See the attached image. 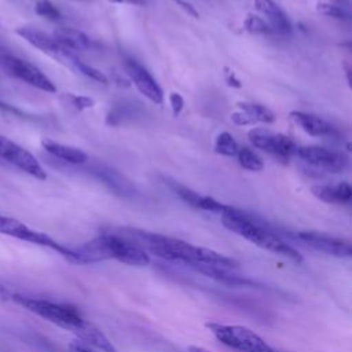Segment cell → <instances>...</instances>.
<instances>
[{
	"mask_svg": "<svg viewBox=\"0 0 352 352\" xmlns=\"http://www.w3.org/2000/svg\"><path fill=\"white\" fill-rule=\"evenodd\" d=\"M243 26L250 33H258V34H276L272 26L261 16L249 14L243 22Z\"/></svg>",
	"mask_w": 352,
	"mask_h": 352,
	"instance_id": "cell-26",
	"label": "cell"
},
{
	"mask_svg": "<svg viewBox=\"0 0 352 352\" xmlns=\"http://www.w3.org/2000/svg\"><path fill=\"white\" fill-rule=\"evenodd\" d=\"M124 66L131 81L144 98L155 104H161L164 102V92L161 87L146 67L133 59H126Z\"/></svg>",
	"mask_w": 352,
	"mask_h": 352,
	"instance_id": "cell-13",
	"label": "cell"
},
{
	"mask_svg": "<svg viewBox=\"0 0 352 352\" xmlns=\"http://www.w3.org/2000/svg\"><path fill=\"white\" fill-rule=\"evenodd\" d=\"M164 182L168 184V187L182 199L184 201L186 204H188L190 206L195 208V209H201V210H205V212H212V213H217V214H221L228 205L223 204V202H219L217 199L212 198V197H208V195H201L198 194L197 191L188 188L187 186L173 180V179H169V177H164Z\"/></svg>",
	"mask_w": 352,
	"mask_h": 352,
	"instance_id": "cell-14",
	"label": "cell"
},
{
	"mask_svg": "<svg viewBox=\"0 0 352 352\" xmlns=\"http://www.w3.org/2000/svg\"><path fill=\"white\" fill-rule=\"evenodd\" d=\"M296 236L305 245L320 253L340 258L352 256V246L348 239L337 238L318 231H301L297 232Z\"/></svg>",
	"mask_w": 352,
	"mask_h": 352,
	"instance_id": "cell-11",
	"label": "cell"
},
{
	"mask_svg": "<svg viewBox=\"0 0 352 352\" xmlns=\"http://www.w3.org/2000/svg\"><path fill=\"white\" fill-rule=\"evenodd\" d=\"M296 154L305 162L331 173L344 172L349 162L345 154L340 151H333L320 146L297 147Z\"/></svg>",
	"mask_w": 352,
	"mask_h": 352,
	"instance_id": "cell-10",
	"label": "cell"
},
{
	"mask_svg": "<svg viewBox=\"0 0 352 352\" xmlns=\"http://www.w3.org/2000/svg\"><path fill=\"white\" fill-rule=\"evenodd\" d=\"M41 146L51 155H54L65 162L73 164V165H81L88 161V155L82 150L69 146V144L55 142L52 139H43Z\"/></svg>",
	"mask_w": 352,
	"mask_h": 352,
	"instance_id": "cell-21",
	"label": "cell"
},
{
	"mask_svg": "<svg viewBox=\"0 0 352 352\" xmlns=\"http://www.w3.org/2000/svg\"><path fill=\"white\" fill-rule=\"evenodd\" d=\"M66 99V102L69 104H72L74 109H77L78 111L85 110V109H91L95 106V100L89 96L85 95H72V94H66L63 96Z\"/></svg>",
	"mask_w": 352,
	"mask_h": 352,
	"instance_id": "cell-29",
	"label": "cell"
},
{
	"mask_svg": "<svg viewBox=\"0 0 352 352\" xmlns=\"http://www.w3.org/2000/svg\"><path fill=\"white\" fill-rule=\"evenodd\" d=\"M289 116L300 129H302L305 133L311 136H326L331 133V129H333L331 125L315 114L293 110L290 111Z\"/></svg>",
	"mask_w": 352,
	"mask_h": 352,
	"instance_id": "cell-20",
	"label": "cell"
},
{
	"mask_svg": "<svg viewBox=\"0 0 352 352\" xmlns=\"http://www.w3.org/2000/svg\"><path fill=\"white\" fill-rule=\"evenodd\" d=\"M124 236L133 241L144 252H150L165 260L184 263L194 270L199 267H212L232 271L239 267V261L234 257H228L209 248L192 245L179 238L136 228H126Z\"/></svg>",
	"mask_w": 352,
	"mask_h": 352,
	"instance_id": "cell-1",
	"label": "cell"
},
{
	"mask_svg": "<svg viewBox=\"0 0 352 352\" xmlns=\"http://www.w3.org/2000/svg\"><path fill=\"white\" fill-rule=\"evenodd\" d=\"M316 10L326 15V16H331V18H336V19H349L351 14L348 10H344L338 6H334V4H330V3H326V1H319L316 4Z\"/></svg>",
	"mask_w": 352,
	"mask_h": 352,
	"instance_id": "cell-28",
	"label": "cell"
},
{
	"mask_svg": "<svg viewBox=\"0 0 352 352\" xmlns=\"http://www.w3.org/2000/svg\"><path fill=\"white\" fill-rule=\"evenodd\" d=\"M188 352H212V351H209V349H206V348H202V346H195V345H192V346L188 348Z\"/></svg>",
	"mask_w": 352,
	"mask_h": 352,
	"instance_id": "cell-36",
	"label": "cell"
},
{
	"mask_svg": "<svg viewBox=\"0 0 352 352\" xmlns=\"http://www.w3.org/2000/svg\"><path fill=\"white\" fill-rule=\"evenodd\" d=\"M254 7L267 18L276 34H289L292 32V23L286 12L274 0H254Z\"/></svg>",
	"mask_w": 352,
	"mask_h": 352,
	"instance_id": "cell-17",
	"label": "cell"
},
{
	"mask_svg": "<svg viewBox=\"0 0 352 352\" xmlns=\"http://www.w3.org/2000/svg\"><path fill=\"white\" fill-rule=\"evenodd\" d=\"M34 11L37 15L50 21H59L62 18L60 11L51 0H38L34 6Z\"/></svg>",
	"mask_w": 352,
	"mask_h": 352,
	"instance_id": "cell-27",
	"label": "cell"
},
{
	"mask_svg": "<svg viewBox=\"0 0 352 352\" xmlns=\"http://www.w3.org/2000/svg\"><path fill=\"white\" fill-rule=\"evenodd\" d=\"M0 160L11 164L12 166L29 173L38 180L47 179V172L38 160L29 150L3 135H0Z\"/></svg>",
	"mask_w": 352,
	"mask_h": 352,
	"instance_id": "cell-8",
	"label": "cell"
},
{
	"mask_svg": "<svg viewBox=\"0 0 352 352\" xmlns=\"http://www.w3.org/2000/svg\"><path fill=\"white\" fill-rule=\"evenodd\" d=\"M89 173L96 177L100 183H103L109 190L118 195H132L135 192V187L121 172L117 169L107 166L100 162H95L88 168Z\"/></svg>",
	"mask_w": 352,
	"mask_h": 352,
	"instance_id": "cell-15",
	"label": "cell"
},
{
	"mask_svg": "<svg viewBox=\"0 0 352 352\" xmlns=\"http://www.w3.org/2000/svg\"><path fill=\"white\" fill-rule=\"evenodd\" d=\"M77 336L84 340V342L100 349L102 352H117L113 342L92 323L85 322L84 326L77 331Z\"/></svg>",
	"mask_w": 352,
	"mask_h": 352,
	"instance_id": "cell-22",
	"label": "cell"
},
{
	"mask_svg": "<svg viewBox=\"0 0 352 352\" xmlns=\"http://www.w3.org/2000/svg\"><path fill=\"white\" fill-rule=\"evenodd\" d=\"M227 82H228V85L235 87V88H239V87H241V81L235 77V74H234L232 72H228V73H227Z\"/></svg>",
	"mask_w": 352,
	"mask_h": 352,
	"instance_id": "cell-32",
	"label": "cell"
},
{
	"mask_svg": "<svg viewBox=\"0 0 352 352\" xmlns=\"http://www.w3.org/2000/svg\"><path fill=\"white\" fill-rule=\"evenodd\" d=\"M70 348L73 349V352H92V351L88 349L85 345H81V344H78V342L70 344Z\"/></svg>",
	"mask_w": 352,
	"mask_h": 352,
	"instance_id": "cell-35",
	"label": "cell"
},
{
	"mask_svg": "<svg viewBox=\"0 0 352 352\" xmlns=\"http://www.w3.org/2000/svg\"><path fill=\"white\" fill-rule=\"evenodd\" d=\"M326 3L338 6V7H341V8L349 11V0H326Z\"/></svg>",
	"mask_w": 352,
	"mask_h": 352,
	"instance_id": "cell-34",
	"label": "cell"
},
{
	"mask_svg": "<svg viewBox=\"0 0 352 352\" xmlns=\"http://www.w3.org/2000/svg\"><path fill=\"white\" fill-rule=\"evenodd\" d=\"M113 4H132V6H142L144 4V0H107Z\"/></svg>",
	"mask_w": 352,
	"mask_h": 352,
	"instance_id": "cell-33",
	"label": "cell"
},
{
	"mask_svg": "<svg viewBox=\"0 0 352 352\" xmlns=\"http://www.w3.org/2000/svg\"><path fill=\"white\" fill-rule=\"evenodd\" d=\"M236 157H238L239 165L242 168L248 169V170L260 172V170L264 169L263 160L253 150H250L249 147H239V150L236 153Z\"/></svg>",
	"mask_w": 352,
	"mask_h": 352,
	"instance_id": "cell-25",
	"label": "cell"
},
{
	"mask_svg": "<svg viewBox=\"0 0 352 352\" xmlns=\"http://www.w3.org/2000/svg\"><path fill=\"white\" fill-rule=\"evenodd\" d=\"M52 37L60 47L76 54L78 51L92 50L95 45L94 41L85 33L74 28H58L54 30Z\"/></svg>",
	"mask_w": 352,
	"mask_h": 352,
	"instance_id": "cell-18",
	"label": "cell"
},
{
	"mask_svg": "<svg viewBox=\"0 0 352 352\" xmlns=\"http://www.w3.org/2000/svg\"><path fill=\"white\" fill-rule=\"evenodd\" d=\"M179 7H182L188 15H191V16H194V18H198L199 16V12L195 10V7L191 4V3H188V1H186V0H173Z\"/></svg>",
	"mask_w": 352,
	"mask_h": 352,
	"instance_id": "cell-31",
	"label": "cell"
},
{
	"mask_svg": "<svg viewBox=\"0 0 352 352\" xmlns=\"http://www.w3.org/2000/svg\"><path fill=\"white\" fill-rule=\"evenodd\" d=\"M236 107L238 111H234L231 114V121L235 125H253L257 122L271 124L275 121L274 111L264 104L238 102Z\"/></svg>",
	"mask_w": 352,
	"mask_h": 352,
	"instance_id": "cell-16",
	"label": "cell"
},
{
	"mask_svg": "<svg viewBox=\"0 0 352 352\" xmlns=\"http://www.w3.org/2000/svg\"><path fill=\"white\" fill-rule=\"evenodd\" d=\"M15 33H16L18 36H21L25 41H28L30 45H33V47L37 48L38 51L44 52L45 55H48V56L56 59L58 62L66 63L67 58H69L70 55L76 54V52H72V51H69V50H65L63 47H60V45L56 43V40H55L52 36H50V34H47V33H44V32L36 29V28H32V26H21V28H18V29L15 30Z\"/></svg>",
	"mask_w": 352,
	"mask_h": 352,
	"instance_id": "cell-12",
	"label": "cell"
},
{
	"mask_svg": "<svg viewBox=\"0 0 352 352\" xmlns=\"http://www.w3.org/2000/svg\"><path fill=\"white\" fill-rule=\"evenodd\" d=\"M169 103L172 107V113L175 116H179L184 107V99L179 92H170L169 94Z\"/></svg>",
	"mask_w": 352,
	"mask_h": 352,
	"instance_id": "cell-30",
	"label": "cell"
},
{
	"mask_svg": "<svg viewBox=\"0 0 352 352\" xmlns=\"http://www.w3.org/2000/svg\"><path fill=\"white\" fill-rule=\"evenodd\" d=\"M220 216L223 226L231 232L248 239L249 242L271 253L286 257L297 264L302 263L304 258L297 249L285 242L275 232L270 231L265 226L258 223L252 214L228 205L226 212Z\"/></svg>",
	"mask_w": 352,
	"mask_h": 352,
	"instance_id": "cell-2",
	"label": "cell"
},
{
	"mask_svg": "<svg viewBox=\"0 0 352 352\" xmlns=\"http://www.w3.org/2000/svg\"><path fill=\"white\" fill-rule=\"evenodd\" d=\"M73 1H82V0H73Z\"/></svg>",
	"mask_w": 352,
	"mask_h": 352,
	"instance_id": "cell-37",
	"label": "cell"
},
{
	"mask_svg": "<svg viewBox=\"0 0 352 352\" xmlns=\"http://www.w3.org/2000/svg\"><path fill=\"white\" fill-rule=\"evenodd\" d=\"M311 192L320 201L333 205L348 204L352 198V187L348 182H340L337 184H316L311 187Z\"/></svg>",
	"mask_w": 352,
	"mask_h": 352,
	"instance_id": "cell-19",
	"label": "cell"
},
{
	"mask_svg": "<svg viewBox=\"0 0 352 352\" xmlns=\"http://www.w3.org/2000/svg\"><path fill=\"white\" fill-rule=\"evenodd\" d=\"M66 63H67L70 67H73L74 70H77L78 73L84 74L85 77L91 78V80H94V81H96V82H99V84H103V85H107V84H109V78H107V76H106L103 72H100L99 69H96V67H94V66H91V65H88V63H85L84 60H81L77 54L70 55L69 59L66 60Z\"/></svg>",
	"mask_w": 352,
	"mask_h": 352,
	"instance_id": "cell-23",
	"label": "cell"
},
{
	"mask_svg": "<svg viewBox=\"0 0 352 352\" xmlns=\"http://www.w3.org/2000/svg\"><path fill=\"white\" fill-rule=\"evenodd\" d=\"M6 298L16 302L18 305L23 307L28 311L44 318L45 320H48L59 327H63L66 330H70L76 334L87 322L76 308L66 305V304H59V302H55L51 300L30 297V296H25V294H19V293H11L10 290H8Z\"/></svg>",
	"mask_w": 352,
	"mask_h": 352,
	"instance_id": "cell-4",
	"label": "cell"
},
{
	"mask_svg": "<svg viewBox=\"0 0 352 352\" xmlns=\"http://www.w3.org/2000/svg\"><path fill=\"white\" fill-rule=\"evenodd\" d=\"M248 138L256 148L280 158H289L297 150V144L293 139L265 128H252L248 132Z\"/></svg>",
	"mask_w": 352,
	"mask_h": 352,
	"instance_id": "cell-9",
	"label": "cell"
},
{
	"mask_svg": "<svg viewBox=\"0 0 352 352\" xmlns=\"http://www.w3.org/2000/svg\"><path fill=\"white\" fill-rule=\"evenodd\" d=\"M206 327L221 344L241 352H276L258 334L245 326L210 322L206 323Z\"/></svg>",
	"mask_w": 352,
	"mask_h": 352,
	"instance_id": "cell-6",
	"label": "cell"
},
{
	"mask_svg": "<svg viewBox=\"0 0 352 352\" xmlns=\"http://www.w3.org/2000/svg\"><path fill=\"white\" fill-rule=\"evenodd\" d=\"M74 250L80 264L117 260L126 265L144 267L150 263L147 252L126 236L117 234H102Z\"/></svg>",
	"mask_w": 352,
	"mask_h": 352,
	"instance_id": "cell-3",
	"label": "cell"
},
{
	"mask_svg": "<svg viewBox=\"0 0 352 352\" xmlns=\"http://www.w3.org/2000/svg\"><path fill=\"white\" fill-rule=\"evenodd\" d=\"M0 66L6 74L12 78L21 80L28 85H32L40 91L55 94L56 87L38 67L32 65L30 62L21 59L14 55H1Z\"/></svg>",
	"mask_w": 352,
	"mask_h": 352,
	"instance_id": "cell-7",
	"label": "cell"
},
{
	"mask_svg": "<svg viewBox=\"0 0 352 352\" xmlns=\"http://www.w3.org/2000/svg\"><path fill=\"white\" fill-rule=\"evenodd\" d=\"M239 146L230 132H220L214 140V151L224 157H235Z\"/></svg>",
	"mask_w": 352,
	"mask_h": 352,
	"instance_id": "cell-24",
	"label": "cell"
},
{
	"mask_svg": "<svg viewBox=\"0 0 352 352\" xmlns=\"http://www.w3.org/2000/svg\"><path fill=\"white\" fill-rule=\"evenodd\" d=\"M0 234L8 235L11 238H16V239L33 243V245H38V246L52 249L56 253H59L62 257H65L67 261H70L73 264H80L77 253H76L74 249L59 243L58 241H55L50 235L30 228L29 226H26L25 223L19 221L14 217L0 214Z\"/></svg>",
	"mask_w": 352,
	"mask_h": 352,
	"instance_id": "cell-5",
	"label": "cell"
}]
</instances>
